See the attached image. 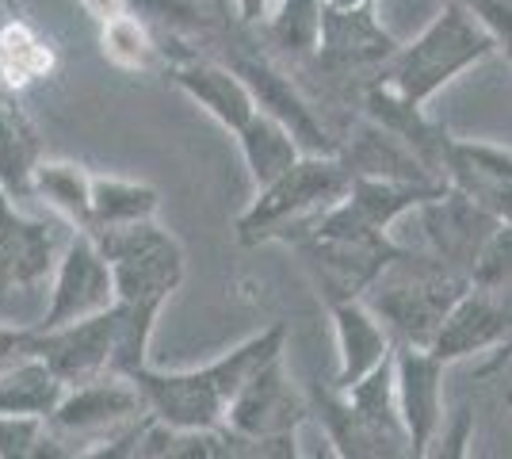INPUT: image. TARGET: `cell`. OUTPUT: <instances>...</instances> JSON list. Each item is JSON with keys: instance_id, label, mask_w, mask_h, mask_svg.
<instances>
[{"instance_id": "cell-23", "label": "cell", "mask_w": 512, "mask_h": 459, "mask_svg": "<svg viewBox=\"0 0 512 459\" xmlns=\"http://www.w3.org/2000/svg\"><path fill=\"white\" fill-rule=\"evenodd\" d=\"M161 196L153 184L127 180V176H96L92 173V226L88 230H107V226H130V222L157 219Z\"/></svg>"}, {"instance_id": "cell-4", "label": "cell", "mask_w": 512, "mask_h": 459, "mask_svg": "<svg viewBox=\"0 0 512 459\" xmlns=\"http://www.w3.org/2000/svg\"><path fill=\"white\" fill-rule=\"evenodd\" d=\"M352 188V165L341 153H306L295 169L260 188L249 211L237 219L241 245L260 241H299L310 234L318 219L341 203Z\"/></svg>"}, {"instance_id": "cell-36", "label": "cell", "mask_w": 512, "mask_h": 459, "mask_svg": "<svg viewBox=\"0 0 512 459\" xmlns=\"http://www.w3.org/2000/svg\"><path fill=\"white\" fill-rule=\"evenodd\" d=\"M505 406H509V414H512V391H505Z\"/></svg>"}, {"instance_id": "cell-11", "label": "cell", "mask_w": 512, "mask_h": 459, "mask_svg": "<svg viewBox=\"0 0 512 459\" xmlns=\"http://www.w3.org/2000/svg\"><path fill=\"white\" fill-rule=\"evenodd\" d=\"M417 219H421V230L432 245V257H440L444 264L467 272V276L474 272L493 230L505 222L490 211H482L478 203H470L467 196H459L455 188H444L440 196L428 199L417 211Z\"/></svg>"}, {"instance_id": "cell-25", "label": "cell", "mask_w": 512, "mask_h": 459, "mask_svg": "<svg viewBox=\"0 0 512 459\" xmlns=\"http://www.w3.org/2000/svg\"><path fill=\"white\" fill-rule=\"evenodd\" d=\"M329 0H276L268 12V39L287 54H310L321 46Z\"/></svg>"}, {"instance_id": "cell-30", "label": "cell", "mask_w": 512, "mask_h": 459, "mask_svg": "<svg viewBox=\"0 0 512 459\" xmlns=\"http://www.w3.org/2000/svg\"><path fill=\"white\" fill-rule=\"evenodd\" d=\"M436 444H440V456H444V459H463V456H467L470 444H474V414H470L467 406H463L459 414L444 417Z\"/></svg>"}, {"instance_id": "cell-24", "label": "cell", "mask_w": 512, "mask_h": 459, "mask_svg": "<svg viewBox=\"0 0 512 459\" xmlns=\"http://www.w3.org/2000/svg\"><path fill=\"white\" fill-rule=\"evenodd\" d=\"M39 138L12 100H0V188L8 196H31V176L39 169Z\"/></svg>"}, {"instance_id": "cell-26", "label": "cell", "mask_w": 512, "mask_h": 459, "mask_svg": "<svg viewBox=\"0 0 512 459\" xmlns=\"http://www.w3.org/2000/svg\"><path fill=\"white\" fill-rule=\"evenodd\" d=\"M104 54L107 62H115L119 69H134V73H150L161 62V46L153 43L150 23L130 8L104 20Z\"/></svg>"}, {"instance_id": "cell-7", "label": "cell", "mask_w": 512, "mask_h": 459, "mask_svg": "<svg viewBox=\"0 0 512 459\" xmlns=\"http://www.w3.org/2000/svg\"><path fill=\"white\" fill-rule=\"evenodd\" d=\"M310 402L299 394V387L291 383V375L283 368V352L272 356L264 368H256L253 379L241 387L234 398L226 425L234 429L237 437L249 440V456H256L260 440H276L299 433L310 417Z\"/></svg>"}, {"instance_id": "cell-6", "label": "cell", "mask_w": 512, "mask_h": 459, "mask_svg": "<svg viewBox=\"0 0 512 459\" xmlns=\"http://www.w3.org/2000/svg\"><path fill=\"white\" fill-rule=\"evenodd\" d=\"M150 414V402L130 375L107 372L77 387H65L58 410L50 414V429L65 440L69 456H96L115 437H123L134 421Z\"/></svg>"}, {"instance_id": "cell-32", "label": "cell", "mask_w": 512, "mask_h": 459, "mask_svg": "<svg viewBox=\"0 0 512 459\" xmlns=\"http://www.w3.org/2000/svg\"><path fill=\"white\" fill-rule=\"evenodd\" d=\"M230 4H234V12L241 23H264L276 0H230Z\"/></svg>"}, {"instance_id": "cell-21", "label": "cell", "mask_w": 512, "mask_h": 459, "mask_svg": "<svg viewBox=\"0 0 512 459\" xmlns=\"http://www.w3.org/2000/svg\"><path fill=\"white\" fill-rule=\"evenodd\" d=\"M65 383L43 356H23L16 364L0 368V414H35L50 417L58 410Z\"/></svg>"}, {"instance_id": "cell-37", "label": "cell", "mask_w": 512, "mask_h": 459, "mask_svg": "<svg viewBox=\"0 0 512 459\" xmlns=\"http://www.w3.org/2000/svg\"><path fill=\"white\" fill-rule=\"evenodd\" d=\"M226 4H230V0H226Z\"/></svg>"}, {"instance_id": "cell-29", "label": "cell", "mask_w": 512, "mask_h": 459, "mask_svg": "<svg viewBox=\"0 0 512 459\" xmlns=\"http://www.w3.org/2000/svg\"><path fill=\"white\" fill-rule=\"evenodd\" d=\"M470 284L486 287V291L512 303V219H505L493 230V238L486 241L482 257L470 272Z\"/></svg>"}, {"instance_id": "cell-17", "label": "cell", "mask_w": 512, "mask_h": 459, "mask_svg": "<svg viewBox=\"0 0 512 459\" xmlns=\"http://www.w3.org/2000/svg\"><path fill=\"white\" fill-rule=\"evenodd\" d=\"M237 73L245 77V85L253 88V100L260 111L276 115L283 127H291V134L302 142L306 153H337V146L329 142V134L321 127V119L314 115V108L302 100V92L279 69H272L268 62H256V58H245L237 62Z\"/></svg>"}, {"instance_id": "cell-15", "label": "cell", "mask_w": 512, "mask_h": 459, "mask_svg": "<svg viewBox=\"0 0 512 459\" xmlns=\"http://www.w3.org/2000/svg\"><path fill=\"white\" fill-rule=\"evenodd\" d=\"M172 85L180 88L192 104L211 115L222 131L237 134L249 119L256 115L253 88L245 85V77L237 69H226L218 62H203V58H188V62H176L169 69Z\"/></svg>"}, {"instance_id": "cell-9", "label": "cell", "mask_w": 512, "mask_h": 459, "mask_svg": "<svg viewBox=\"0 0 512 459\" xmlns=\"http://www.w3.org/2000/svg\"><path fill=\"white\" fill-rule=\"evenodd\" d=\"M35 356H43L65 387L115 372L119 360V303L65 326L35 329Z\"/></svg>"}, {"instance_id": "cell-31", "label": "cell", "mask_w": 512, "mask_h": 459, "mask_svg": "<svg viewBox=\"0 0 512 459\" xmlns=\"http://www.w3.org/2000/svg\"><path fill=\"white\" fill-rule=\"evenodd\" d=\"M35 352V329L23 326H0V368L16 364L23 356Z\"/></svg>"}, {"instance_id": "cell-2", "label": "cell", "mask_w": 512, "mask_h": 459, "mask_svg": "<svg viewBox=\"0 0 512 459\" xmlns=\"http://www.w3.org/2000/svg\"><path fill=\"white\" fill-rule=\"evenodd\" d=\"M497 50H501V43L490 31V23L482 20L470 4L451 0L432 16V23L413 43L398 46L386 58L379 81L386 88H394L398 96L425 108L436 92H444L467 69L482 66Z\"/></svg>"}, {"instance_id": "cell-12", "label": "cell", "mask_w": 512, "mask_h": 459, "mask_svg": "<svg viewBox=\"0 0 512 459\" xmlns=\"http://www.w3.org/2000/svg\"><path fill=\"white\" fill-rule=\"evenodd\" d=\"M440 176L448 188L478 203L482 211H490L497 219H512V150L493 142L448 138Z\"/></svg>"}, {"instance_id": "cell-5", "label": "cell", "mask_w": 512, "mask_h": 459, "mask_svg": "<svg viewBox=\"0 0 512 459\" xmlns=\"http://www.w3.org/2000/svg\"><path fill=\"white\" fill-rule=\"evenodd\" d=\"M92 234L111 264L115 295H119L115 303L161 310L176 295V287L184 284V272H188L184 245L153 219L107 226V230H92Z\"/></svg>"}, {"instance_id": "cell-13", "label": "cell", "mask_w": 512, "mask_h": 459, "mask_svg": "<svg viewBox=\"0 0 512 459\" xmlns=\"http://www.w3.org/2000/svg\"><path fill=\"white\" fill-rule=\"evenodd\" d=\"M512 333V303L493 295L486 287L470 284L459 303L451 306V314L444 318V326L432 341V352L455 364V360H467V356H490L497 352Z\"/></svg>"}, {"instance_id": "cell-20", "label": "cell", "mask_w": 512, "mask_h": 459, "mask_svg": "<svg viewBox=\"0 0 512 459\" xmlns=\"http://www.w3.org/2000/svg\"><path fill=\"white\" fill-rule=\"evenodd\" d=\"M237 146H241V157H245V169H249V180H253V188H268L272 180L287 173V169H295L306 150H302V142L291 134V127H283L276 115H268V111L256 108V115L234 134Z\"/></svg>"}, {"instance_id": "cell-33", "label": "cell", "mask_w": 512, "mask_h": 459, "mask_svg": "<svg viewBox=\"0 0 512 459\" xmlns=\"http://www.w3.org/2000/svg\"><path fill=\"white\" fill-rule=\"evenodd\" d=\"M512 364V333H509V341L501 345L497 352H490L482 364H478V379H490V375H501L505 368Z\"/></svg>"}, {"instance_id": "cell-27", "label": "cell", "mask_w": 512, "mask_h": 459, "mask_svg": "<svg viewBox=\"0 0 512 459\" xmlns=\"http://www.w3.org/2000/svg\"><path fill=\"white\" fill-rule=\"evenodd\" d=\"M65 440L50 429V417L0 414V459H62Z\"/></svg>"}, {"instance_id": "cell-3", "label": "cell", "mask_w": 512, "mask_h": 459, "mask_svg": "<svg viewBox=\"0 0 512 459\" xmlns=\"http://www.w3.org/2000/svg\"><path fill=\"white\" fill-rule=\"evenodd\" d=\"M470 287V276L444 264L440 257H417L398 249V257L379 272V280L367 287L363 303L371 306L383 326L390 329L394 345L432 349L436 333Z\"/></svg>"}, {"instance_id": "cell-34", "label": "cell", "mask_w": 512, "mask_h": 459, "mask_svg": "<svg viewBox=\"0 0 512 459\" xmlns=\"http://www.w3.org/2000/svg\"><path fill=\"white\" fill-rule=\"evenodd\" d=\"M329 4H337V8H360V4H371V0H329Z\"/></svg>"}, {"instance_id": "cell-35", "label": "cell", "mask_w": 512, "mask_h": 459, "mask_svg": "<svg viewBox=\"0 0 512 459\" xmlns=\"http://www.w3.org/2000/svg\"><path fill=\"white\" fill-rule=\"evenodd\" d=\"M0 100H12V88H8V81H4V73H0Z\"/></svg>"}, {"instance_id": "cell-18", "label": "cell", "mask_w": 512, "mask_h": 459, "mask_svg": "<svg viewBox=\"0 0 512 459\" xmlns=\"http://www.w3.org/2000/svg\"><path fill=\"white\" fill-rule=\"evenodd\" d=\"M314 410L321 417L325 440L333 444V452L344 459H390V456H413L409 444L386 437L383 429H375L367 417L344 398V391L329 387L325 394H314Z\"/></svg>"}, {"instance_id": "cell-1", "label": "cell", "mask_w": 512, "mask_h": 459, "mask_svg": "<svg viewBox=\"0 0 512 459\" xmlns=\"http://www.w3.org/2000/svg\"><path fill=\"white\" fill-rule=\"evenodd\" d=\"M283 345H287V326H268L203 368L153 372L146 364L130 379L142 387L153 414L172 429H218L226 425V414L241 387L253 379L256 368H264L272 356H279Z\"/></svg>"}, {"instance_id": "cell-19", "label": "cell", "mask_w": 512, "mask_h": 459, "mask_svg": "<svg viewBox=\"0 0 512 459\" xmlns=\"http://www.w3.org/2000/svg\"><path fill=\"white\" fill-rule=\"evenodd\" d=\"M402 43H394V35L386 31L383 23L375 20V8L360 4V8H325V27H321V46L329 58L337 62H379L394 54Z\"/></svg>"}, {"instance_id": "cell-28", "label": "cell", "mask_w": 512, "mask_h": 459, "mask_svg": "<svg viewBox=\"0 0 512 459\" xmlns=\"http://www.w3.org/2000/svg\"><path fill=\"white\" fill-rule=\"evenodd\" d=\"M46 69H50V50L43 46V39L31 35V27H23V23H8L0 31V73H4L8 88L31 81Z\"/></svg>"}, {"instance_id": "cell-22", "label": "cell", "mask_w": 512, "mask_h": 459, "mask_svg": "<svg viewBox=\"0 0 512 459\" xmlns=\"http://www.w3.org/2000/svg\"><path fill=\"white\" fill-rule=\"evenodd\" d=\"M31 196L54 207L77 230L92 226V173L77 161H39L31 176Z\"/></svg>"}, {"instance_id": "cell-10", "label": "cell", "mask_w": 512, "mask_h": 459, "mask_svg": "<svg viewBox=\"0 0 512 459\" xmlns=\"http://www.w3.org/2000/svg\"><path fill=\"white\" fill-rule=\"evenodd\" d=\"M444 360L432 349L398 345L394 349V375H398V410L409 433V448L421 459L432 452L444 425Z\"/></svg>"}, {"instance_id": "cell-14", "label": "cell", "mask_w": 512, "mask_h": 459, "mask_svg": "<svg viewBox=\"0 0 512 459\" xmlns=\"http://www.w3.org/2000/svg\"><path fill=\"white\" fill-rule=\"evenodd\" d=\"M329 318H333V333H337V372H333L337 391L360 383L363 375H371L379 364H386L398 349L390 329L383 326V318L363 299L329 303Z\"/></svg>"}, {"instance_id": "cell-16", "label": "cell", "mask_w": 512, "mask_h": 459, "mask_svg": "<svg viewBox=\"0 0 512 459\" xmlns=\"http://www.w3.org/2000/svg\"><path fill=\"white\" fill-rule=\"evenodd\" d=\"M54 264L58 257L46 222L27 219L16 196L0 188V287H35Z\"/></svg>"}, {"instance_id": "cell-8", "label": "cell", "mask_w": 512, "mask_h": 459, "mask_svg": "<svg viewBox=\"0 0 512 459\" xmlns=\"http://www.w3.org/2000/svg\"><path fill=\"white\" fill-rule=\"evenodd\" d=\"M115 276L107 264L104 249L92 230H77V238H69L62 257L54 264V284H50V303L39 326H65V322H81L92 318L107 306H115Z\"/></svg>"}]
</instances>
